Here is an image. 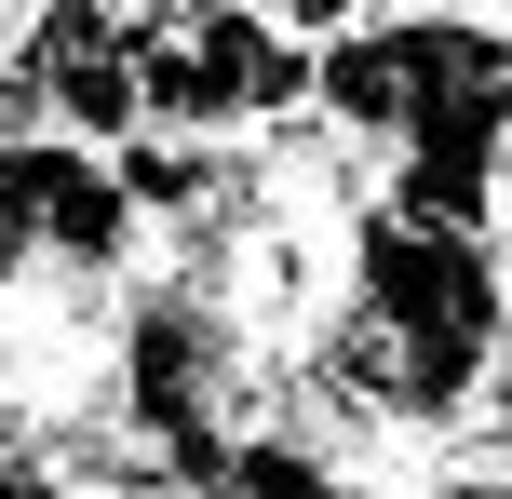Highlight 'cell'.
<instances>
[{
  "instance_id": "obj_1",
  "label": "cell",
  "mask_w": 512,
  "mask_h": 499,
  "mask_svg": "<svg viewBox=\"0 0 512 499\" xmlns=\"http://www.w3.org/2000/svg\"><path fill=\"white\" fill-rule=\"evenodd\" d=\"M351 297L391 324V338H405L418 432H459L472 392H486V365H499V338H512L499 243H486V230H432V216L364 203V216H351Z\"/></svg>"
},
{
  "instance_id": "obj_2",
  "label": "cell",
  "mask_w": 512,
  "mask_h": 499,
  "mask_svg": "<svg viewBox=\"0 0 512 499\" xmlns=\"http://www.w3.org/2000/svg\"><path fill=\"white\" fill-rule=\"evenodd\" d=\"M27 189H41V270H81V284H108V270H149V216L122 203L108 149L27 135Z\"/></svg>"
},
{
  "instance_id": "obj_3",
  "label": "cell",
  "mask_w": 512,
  "mask_h": 499,
  "mask_svg": "<svg viewBox=\"0 0 512 499\" xmlns=\"http://www.w3.org/2000/svg\"><path fill=\"white\" fill-rule=\"evenodd\" d=\"M41 95H54V135H68V149H122V135H149V108H135V27H122L108 54H54Z\"/></svg>"
},
{
  "instance_id": "obj_4",
  "label": "cell",
  "mask_w": 512,
  "mask_h": 499,
  "mask_svg": "<svg viewBox=\"0 0 512 499\" xmlns=\"http://www.w3.org/2000/svg\"><path fill=\"white\" fill-rule=\"evenodd\" d=\"M122 0H27V54H41V68H54V54H108V41H122Z\"/></svg>"
},
{
  "instance_id": "obj_5",
  "label": "cell",
  "mask_w": 512,
  "mask_h": 499,
  "mask_svg": "<svg viewBox=\"0 0 512 499\" xmlns=\"http://www.w3.org/2000/svg\"><path fill=\"white\" fill-rule=\"evenodd\" d=\"M135 27H203V14H230V0H122Z\"/></svg>"
},
{
  "instance_id": "obj_6",
  "label": "cell",
  "mask_w": 512,
  "mask_h": 499,
  "mask_svg": "<svg viewBox=\"0 0 512 499\" xmlns=\"http://www.w3.org/2000/svg\"><path fill=\"white\" fill-rule=\"evenodd\" d=\"M337 499H378V486H364V473H351V486H337Z\"/></svg>"
}]
</instances>
